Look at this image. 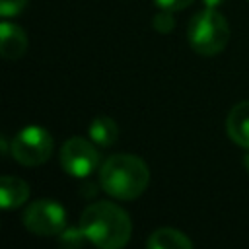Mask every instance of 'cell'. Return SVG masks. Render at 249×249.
I'll return each instance as SVG.
<instances>
[{
  "instance_id": "1",
  "label": "cell",
  "mask_w": 249,
  "mask_h": 249,
  "mask_svg": "<svg viewBox=\"0 0 249 249\" xmlns=\"http://www.w3.org/2000/svg\"><path fill=\"white\" fill-rule=\"evenodd\" d=\"M80 226L88 241L99 249H119L128 243L132 233V222L124 208L107 200H97L86 206Z\"/></svg>"
},
{
  "instance_id": "2",
  "label": "cell",
  "mask_w": 249,
  "mask_h": 249,
  "mask_svg": "<svg viewBox=\"0 0 249 249\" xmlns=\"http://www.w3.org/2000/svg\"><path fill=\"white\" fill-rule=\"evenodd\" d=\"M150 183L146 161L134 154H115L107 158L99 169L101 189L117 200L138 198Z\"/></svg>"
},
{
  "instance_id": "3",
  "label": "cell",
  "mask_w": 249,
  "mask_h": 249,
  "mask_svg": "<svg viewBox=\"0 0 249 249\" xmlns=\"http://www.w3.org/2000/svg\"><path fill=\"white\" fill-rule=\"evenodd\" d=\"M187 41L191 49L202 56L220 54L230 41V25L216 8H204L191 18Z\"/></svg>"
},
{
  "instance_id": "4",
  "label": "cell",
  "mask_w": 249,
  "mask_h": 249,
  "mask_svg": "<svg viewBox=\"0 0 249 249\" xmlns=\"http://www.w3.org/2000/svg\"><path fill=\"white\" fill-rule=\"evenodd\" d=\"M54 142L47 128L29 124L21 128L12 140H10V156L27 167L45 163L53 154Z\"/></svg>"
},
{
  "instance_id": "5",
  "label": "cell",
  "mask_w": 249,
  "mask_h": 249,
  "mask_svg": "<svg viewBox=\"0 0 249 249\" xmlns=\"http://www.w3.org/2000/svg\"><path fill=\"white\" fill-rule=\"evenodd\" d=\"M23 226L27 231L47 237V235H60L66 228V210L62 204L51 198L33 200L23 212Z\"/></svg>"
},
{
  "instance_id": "6",
  "label": "cell",
  "mask_w": 249,
  "mask_h": 249,
  "mask_svg": "<svg viewBox=\"0 0 249 249\" xmlns=\"http://www.w3.org/2000/svg\"><path fill=\"white\" fill-rule=\"evenodd\" d=\"M60 165L68 175L84 179L97 169L99 154L91 140L72 136L60 148Z\"/></svg>"
},
{
  "instance_id": "7",
  "label": "cell",
  "mask_w": 249,
  "mask_h": 249,
  "mask_svg": "<svg viewBox=\"0 0 249 249\" xmlns=\"http://www.w3.org/2000/svg\"><path fill=\"white\" fill-rule=\"evenodd\" d=\"M27 51V35L18 25L8 21V18L0 23V54L4 60H18Z\"/></svg>"
},
{
  "instance_id": "8",
  "label": "cell",
  "mask_w": 249,
  "mask_h": 249,
  "mask_svg": "<svg viewBox=\"0 0 249 249\" xmlns=\"http://www.w3.org/2000/svg\"><path fill=\"white\" fill-rule=\"evenodd\" d=\"M226 132L233 144L249 150V101H239L230 109Z\"/></svg>"
},
{
  "instance_id": "9",
  "label": "cell",
  "mask_w": 249,
  "mask_h": 249,
  "mask_svg": "<svg viewBox=\"0 0 249 249\" xmlns=\"http://www.w3.org/2000/svg\"><path fill=\"white\" fill-rule=\"evenodd\" d=\"M29 198V185L14 175L0 179V204L4 210H16Z\"/></svg>"
},
{
  "instance_id": "10",
  "label": "cell",
  "mask_w": 249,
  "mask_h": 249,
  "mask_svg": "<svg viewBox=\"0 0 249 249\" xmlns=\"http://www.w3.org/2000/svg\"><path fill=\"white\" fill-rule=\"evenodd\" d=\"M146 245L150 249H191L193 241L175 228H160L150 233Z\"/></svg>"
},
{
  "instance_id": "11",
  "label": "cell",
  "mask_w": 249,
  "mask_h": 249,
  "mask_svg": "<svg viewBox=\"0 0 249 249\" xmlns=\"http://www.w3.org/2000/svg\"><path fill=\"white\" fill-rule=\"evenodd\" d=\"M89 140L101 148H109L119 138V126L111 117H95L88 126Z\"/></svg>"
},
{
  "instance_id": "12",
  "label": "cell",
  "mask_w": 249,
  "mask_h": 249,
  "mask_svg": "<svg viewBox=\"0 0 249 249\" xmlns=\"http://www.w3.org/2000/svg\"><path fill=\"white\" fill-rule=\"evenodd\" d=\"M84 241H88L82 226L78 228H64L60 231V245L64 247H70V249H76V247H82Z\"/></svg>"
},
{
  "instance_id": "13",
  "label": "cell",
  "mask_w": 249,
  "mask_h": 249,
  "mask_svg": "<svg viewBox=\"0 0 249 249\" xmlns=\"http://www.w3.org/2000/svg\"><path fill=\"white\" fill-rule=\"evenodd\" d=\"M173 12H167V10H161L160 14H156L152 18V27L158 31V33H169L173 27H175V19L171 16Z\"/></svg>"
},
{
  "instance_id": "14",
  "label": "cell",
  "mask_w": 249,
  "mask_h": 249,
  "mask_svg": "<svg viewBox=\"0 0 249 249\" xmlns=\"http://www.w3.org/2000/svg\"><path fill=\"white\" fill-rule=\"evenodd\" d=\"M27 6V0H0V14L2 18L18 16Z\"/></svg>"
},
{
  "instance_id": "15",
  "label": "cell",
  "mask_w": 249,
  "mask_h": 249,
  "mask_svg": "<svg viewBox=\"0 0 249 249\" xmlns=\"http://www.w3.org/2000/svg\"><path fill=\"white\" fill-rule=\"evenodd\" d=\"M161 10H167V12H179V10H185L187 6H191L195 0H154Z\"/></svg>"
},
{
  "instance_id": "16",
  "label": "cell",
  "mask_w": 249,
  "mask_h": 249,
  "mask_svg": "<svg viewBox=\"0 0 249 249\" xmlns=\"http://www.w3.org/2000/svg\"><path fill=\"white\" fill-rule=\"evenodd\" d=\"M226 0H202V4H204V8H216L218 10V6H222Z\"/></svg>"
},
{
  "instance_id": "17",
  "label": "cell",
  "mask_w": 249,
  "mask_h": 249,
  "mask_svg": "<svg viewBox=\"0 0 249 249\" xmlns=\"http://www.w3.org/2000/svg\"><path fill=\"white\" fill-rule=\"evenodd\" d=\"M243 165H245V169L249 171V152H247V154L243 156Z\"/></svg>"
},
{
  "instance_id": "18",
  "label": "cell",
  "mask_w": 249,
  "mask_h": 249,
  "mask_svg": "<svg viewBox=\"0 0 249 249\" xmlns=\"http://www.w3.org/2000/svg\"><path fill=\"white\" fill-rule=\"evenodd\" d=\"M247 2H249V0H247Z\"/></svg>"
}]
</instances>
